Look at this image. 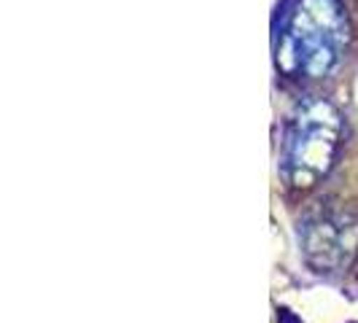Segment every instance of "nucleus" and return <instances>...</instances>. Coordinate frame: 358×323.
<instances>
[{
    "label": "nucleus",
    "instance_id": "obj_1",
    "mask_svg": "<svg viewBox=\"0 0 358 323\" xmlns=\"http://www.w3.org/2000/svg\"><path fill=\"white\" fill-rule=\"evenodd\" d=\"M342 30L340 8L331 0H307L291 30V57L296 68L310 76L329 71L340 57Z\"/></svg>",
    "mask_w": 358,
    "mask_h": 323
},
{
    "label": "nucleus",
    "instance_id": "obj_2",
    "mask_svg": "<svg viewBox=\"0 0 358 323\" xmlns=\"http://www.w3.org/2000/svg\"><path fill=\"white\" fill-rule=\"evenodd\" d=\"M337 143V116L326 106H315L313 113L299 119L296 132L288 141V167L299 186L315 180L331 164Z\"/></svg>",
    "mask_w": 358,
    "mask_h": 323
}]
</instances>
